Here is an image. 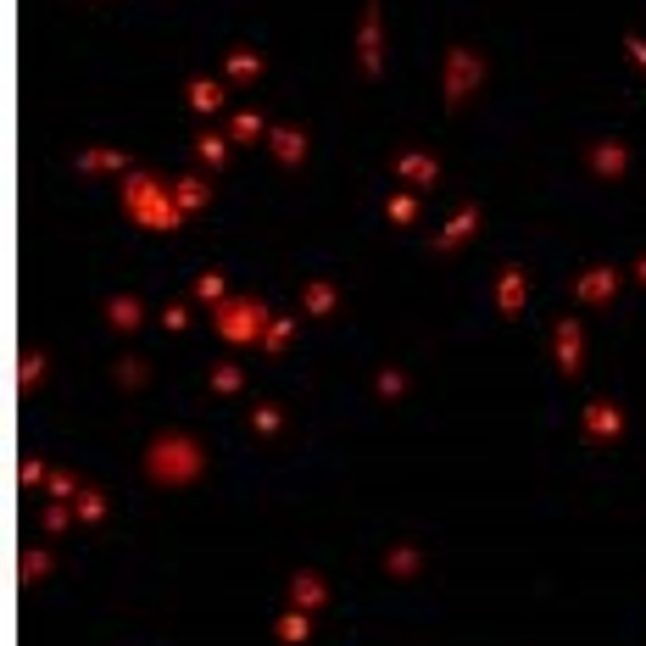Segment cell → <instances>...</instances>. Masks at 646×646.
<instances>
[{
    "instance_id": "52a82bcc",
    "label": "cell",
    "mask_w": 646,
    "mask_h": 646,
    "mask_svg": "<svg viewBox=\"0 0 646 646\" xmlns=\"http://www.w3.org/2000/svg\"><path fill=\"white\" fill-rule=\"evenodd\" d=\"M552 346H557V374L574 379V374H580V362H585V329H580V318H557L552 323Z\"/></svg>"
},
{
    "instance_id": "4fadbf2b",
    "label": "cell",
    "mask_w": 646,
    "mask_h": 646,
    "mask_svg": "<svg viewBox=\"0 0 646 646\" xmlns=\"http://www.w3.org/2000/svg\"><path fill=\"white\" fill-rule=\"evenodd\" d=\"M479 218H485V212H479V201H468V207H463V212H457L452 223H446V229L435 234V251H463L468 240H474Z\"/></svg>"
},
{
    "instance_id": "d6a6232c",
    "label": "cell",
    "mask_w": 646,
    "mask_h": 646,
    "mask_svg": "<svg viewBox=\"0 0 646 646\" xmlns=\"http://www.w3.org/2000/svg\"><path fill=\"white\" fill-rule=\"evenodd\" d=\"M207 385L218 390V396H234V390L246 385V368H234V362H218V368L207 374Z\"/></svg>"
},
{
    "instance_id": "f1b7e54d",
    "label": "cell",
    "mask_w": 646,
    "mask_h": 646,
    "mask_svg": "<svg viewBox=\"0 0 646 646\" xmlns=\"http://www.w3.org/2000/svg\"><path fill=\"white\" fill-rule=\"evenodd\" d=\"M73 513H78V524H101V518H106V496L95 491V485H84V491L73 496Z\"/></svg>"
},
{
    "instance_id": "6da1fadb",
    "label": "cell",
    "mask_w": 646,
    "mask_h": 646,
    "mask_svg": "<svg viewBox=\"0 0 646 646\" xmlns=\"http://www.w3.org/2000/svg\"><path fill=\"white\" fill-rule=\"evenodd\" d=\"M123 212H129L140 229H156V234H173L190 212L173 201V184H162L156 173H145V168H134V173H123Z\"/></svg>"
},
{
    "instance_id": "2e32d148",
    "label": "cell",
    "mask_w": 646,
    "mask_h": 646,
    "mask_svg": "<svg viewBox=\"0 0 646 646\" xmlns=\"http://www.w3.org/2000/svg\"><path fill=\"white\" fill-rule=\"evenodd\" d=\"M145 323V301L140 296H112L106 301V329H117V335H134Z\"/></svg>"
},
{
    "instance_id": "7a4b0ae2",
    "label": "cell",
    "mask_w": 646,
    "mask_h": 646,
    "mask_svg": "<svg viewBox=\"0 0 646 646\" xmlns=\"http://www.w3.org/2000/svg\"><path fill=\"white\" fill-rule=\"evenodd\" d=\"M145 474H151L156 485H190V479L207 474V446L195 435L168 429V435H156L151 446H145Z\"/></svg>"
},
{
    "instance_id": "7c38bea8",
    "label": "cell",
    "mask_w": 646,
    "mask_h": 646,
    "mask_svg": "<svg viewBox=\"0 0 646 646\" xmlns=\"http://www.w3.org/2000/svg\"><path fill=\"white\" fill-rule=\"evenodd\" d=\"M268 151L285 162V168H301L307 162V134L296 129V123H273L268 129Z\"/></svg>"
},
{
    "instance_id": "5bb4252c",
    "label": "cell",
    "mask_w": 646,
    "mask_h": 646,
    "mask_svg": "<svg viewBox=\"0 0 646 646\" xmlns=\"http://www.w3.org/2000/svg\"><path fill=\"white\" fill-rule=\"evenodd\" d=\"M262 73H268V56H257L251 45H234V51L223 56V78H229V84H257Z\"/></svg>"
},
{
    "instance_id": "ffe728a7",
    "label": "cell",
    "mask_w": 646,
    "mask_h": 646,
    "mask_svg": "<svg viewBox=\"0 0 646 646\" xmlns=\"http://www.w3.org/2000/svg\"><path fill=\"white\" fill-rule=\"evenodd\" d=\"M190 106L201 117H212V112H223V78H190Z\"/></svg>"
},
{
    "instance_id": "277c9868",
    "label": "cell",
    "mask_w": 646,
    "mask_h": 646,
    "mask_svg": "<svg viewBox=\"0 0 646 646\" xmlns=\"http://www.w3.org/2000/svg\"><path fill=\"white\" fill-rule=\"evenodd\" d=\"M268 318L273 312H262V301H251V296H229L223 307H212V329H218L229 346H262Z\"/></svg>"
},
{
    "instance_id": "4dcf8cb0",
    "label": "cell",
    "mask_w": 646,
    "mask_h": 646,
    "mask_svg": "<svg viewBox=\"0 0 646 646\" xmlns=\"http://www.w3.org/2000/svg\"><path fill=\"white\" fill-rule=\"evenodd\" d=\"M195 301H207V307H223V301H229V285H223L218 268H207L201 279H195Z\"/></svg>"
},
{
    "instance_id": "7402d4cb",
    "label": "cell",
    "mask_w": 646,
    "mask_h": 646,
    "mask_svg": "<svg viewBox=\"0 0 646 646\" xmlns=\"http://www.w3.org/2000/svg\"><path fill=\"white\" fill-rule=\"evenodd\" d=\"M273 635L285 646H301L312 635V613H301V608H290V613H279V624H273Z\"/></svg>"
},
{
    "instance_id": "83f0119b",
    "label": "cell",
    "mask_w": 646,
    "mask_h": 646,
    "mask_svg": "<svg viewBox=\"0 0 646 646\" xmlns=\"http://www.w3.org/2000/svg\"><path fill=\"white\" fill-rule=\"evenodd\" d=\"M45 374H51V357H45V351H23V357H17V385L23 390H34Z\"/></svg>"
},
{
    "instance_id": "ac0fdd59",
    "label": "cell",
    "mask_w": 646,
    "mask_h": 646,
    "mask_svg": "<svg viewBox=\"0 0 646 646\" xmlns=\"http://www.w3.org/2000/svg\"><path fill=\"white\" fill-rule=\"evenodd\" d=\"M173 201H179L184 212H207L212 207V184L201 179V173H184V179H173Z\"/></svg>"
},
{
    "instance_id": "d6986e66",
    "label": "cell",
    "mask_w": 646,
    "mask_h": 646,
    "mask_svg": "<svg viewBox=\"0 0 646 646\" xmlns=\"http://www.w3.org/2000/svg\"><path fill=\"white\" fill-rule=\"evenodd\" d=\"M301 307H307L312 318H329V312L340 307V285L335 279H312V285L301 290Z\"/></svg>"
},
{
    "instance_id": "ab89813d",
    "label": "cell",
    "mask_w": 646,
    "mask_h": 646,
    "mask_svg": "<svg viewBox=\"0 0 646 646\" xmlns=\"http://www.w3.org/2000/svg\"><path fill=\"white\" fill-rule=\"evenodd\" d=\"M635 279H641V285H646V257H641V262H635Z\"/></svg>"
},
{
    "instance_id": "8992f818",
    "label": "cell",
    "mask_w": 646,
    "mask_h": 646,
    "mask_svg": "<svg viewBox=\"0 0 646 646\" xmlns=\"http://www.w3.org/2000/svg\"><path fill=\"white\" fill-rule=\"evenodd\" d=\"M619 268H608V262H596V268H585V273H574V301H585V307H608L613 296H619Z\"/></svg>"
},
{
    "instance_id": "cb8c5ba5",
    "label": "cell",
    "mask_w": 646,
    "mask_h": 646,
    "mask_svg": "<svg viewBox=\"0 0 646 646\" xmlns=\"http://www.w3.org/2000/svg\"><path fill=\"white\" fill-rule=\"evenodd\" d=\"M385 218L396 223V229H413V223H418V190H396V195H390Z\"/></svg>"
},
{
    "instance_id": "1f68e13d",
    "label": "cell",
    "mask_w": 646,
    "mask_h": 646,
    "mask_svg": "<svg viewBox=\"0 0 646 646\" xmlns=\"http://www.w3.org/2000/svg\"><path fill=\"white\" fill-rule=\"evenodd\" d=\"M112 368H117V385H123V390H140L145 379H151V368H145V357H117Z\"/></svg>"
},
{
    "instance_id": "9a60e30c",
    "label": "cell",
    "mask_w": 646,
    "mask_h": 646,
    "mask_svg": "<svg viewBox=\"0 0 646 646\" xmlns=\"http://www.w3.org/2000/svg\"><path fill=\"white\" fill-rule=\"evenodd\" d=\"M323 602H329V585H323V574H312V569L290 574V608H301V613H318Z\"/></svg>"
},
{
    "instance_id": "ba28073f",
    "label": "cell",
    "mask_w": 646,
    "mask_h": 646,
    "mask_svg": "<svg viewBox=\"0 0 646 646\" xmlns=\"http://www.w3.org/2000/svg\"><path fill=\"white\" fill-rule=\"evenodd\" d=\"M396 179L401 184H413V190H435L440 184V162H435V151H396Z\"/></svg>"
},
{
    "instance_id": "5b68a950",
    "label": "cell",
    "mask_w": 646,
    "mask_h": 646,
    "mask_svg": "<svg viewBox=\"0 0 646 646\" xmlns=\"http://www.w3.org/2000/svg\"><path fill=\"white\" fill-rule=\"evenodd\" d=\"M357 73L362 78L385 73V17H379V0H362V17H357Z\"/></svg>"
},
{
    "instance_id": "f35d334b",
    "label": "cell",
    "mask_w": 646,
    "mask_h": 646,
    "mask_svg": "<svg viewBox=\"0 0 646 646\" xmlns=\"http://www.w3.org/2000/svg\"><path fill=\"white\" fill-rule=\"evenodd\" d=\"M624 56H630V62L646 73V39L641 34H624Z\"/></svg>"
},
{
    "instance_id": "3957f363",
    "label": "cell",
    "mask_w": 646,
    "mask_h": 646,
    "mask_svg": "<svg viewBox=\"0 0 646 646\" xmlns=\"http://www.w3.org/2000/svg\"><path fill=\"white\" fill-rule=\"evenodd\" d=\"M479 84H485V56H479L474 45H452L446 62H440V95H446V106L463 112V106L474 101Z\"/></svg>"
},
{
    "instance_id": "74e56055",
    "label": "cell",
    "mask_w": 646,
    "mask_h": 646,
    "mask_svg": "<svg viewBox=\"0 0 646 646\" xmlns=\"http://www.w3.org/2000/svg\"><path fill=\"white\" fill-rule=\"evenodd\" d=\"M162 329H173V335H179V329H190V307H184V301L162 307Z\"/></svg>"
},
{
    "instance_id": "30bf717a",
    "label": "cell",
    "mask_w": 646,
    "mask_h": 646,
    "mask_svg": "<svg viewBox=\"0 0 646 646\" xmlns=\"http://www.w3.org/2000/svg\"><path fill=\"white\" fill-rule=\"evenodd\" d=\"M580 429L591 440H602V446H608V440L624 435V407H613V401H591V407L580 413Z\"/></svg>"
},
{
    "instance_id": "4316f807",
    "label": "cell",
    "mask_w": 646,
    "mask_h": 646,
    "mask_svg": "<svg viewBox=\"0 0 646 646\" xmlns=\"http://www.w3.org/2000/svg\"><path fill=\"white\" fill-rule=\"evenodd\" d=\"M56 569V557L45 552V546H23V563H17V574H23V585H34V580H45V574Z\"/></svg>"
},
{
    "instance_id": "e575fe53",
    "label": "cell",
    "mask_w": 646,
    "mask_h": 646,
    "mask_svg": "<svg viewBox=\"0 0 646 646\" xmlns=\"http://www.w3.org/2000/svg\"><path fill=\"white\" fill-rule=\"evenodd\" d=\"M78 491H84V485H78L73 474H51V479H45V496H51V502H73Z\"/></svg>"
},
{
    "instance_id": "484cf974",
    "label": "cell",
    "mask_w": 646,
    "mask_h": 646,
    "mask_svg": "<svg viewBox=\"0 0 646 646\" xmlns=\"http://www.w3.org/2000/svg\"><path fill=\"white\" fill-rule=\"evenodd\" d=\"M424 569V552L418 546H390L385 552V574H396V580H407V574Z\"/></svg>"
},
{
    "instance_id": "f546056e",
    "label": "cell",
    "mask_w": 646,
    "mask_h": 646,
    "mask_svg": "<svg viewBox=\"0 0 646 646\" xmlns=\"http://www.w3.org/2000/svg\"><path fill=\"white\" fill-rule=\"evenodd\" d=\"M251 429H257V435H279V429H285V407H279V401H257V407H251Z\"/></svg>"
},
{
    "instance_id": "d590c367",
    "label": "cell",
    "mask_w": 646,
    "mask_h": 646,
    "mask_svg": "<svg viewBox=\"0 0 646 646\" xmlns=\"http://www.w3.org/2000/svg\"><path fill=\"white\" fill-rule=\"evenodd\" d=\"M73 502H45V530H51V535H62L67 530V524H73Z\"/></svg>"
},
{
    "instance_id": "44dd1931",
    "label": "cell",
    "mask_w": 646,
    "mask_h": 646,
    "mask_svg": "<svg viewBox=\"0 0 646 646\" xmlns=\"http://www.w3.org/2000/svg\"><path fill=\"white\" fill-rule=\"evenodd\" d=\"M229 145H234V140H223V134L201 129V134H195V162H201V168H223V162H229Z\"/></svg>"
},
{
    "instance_id": "8fae6325",
    "label": "cell",
    "mask_w": 646,
    "mask_h": 646,
    "mask_svg": "<svg viewBox=\"0 0 646 646\" xmlns=\"http://www.w3.org/2000/svg\"><path fill=\"white\" fill-rule=\"evenodd\" d=\"M585 162H591L596 179H619V173L630 168V145L624 140H596L591 151H585Z\"/></svg>"
},
{
    "instance_id": "e0dca14e",
    "label": "cell",
    "mask_w": 646,
    "mask_h": 646,
    "mask_svg": "<svg viewBox=\"0 0 646 646\" xmlns=\"http://www.w3.org/2000/svg\"><path fill=\"white\" fill-rule=\"evenodd\" d=\"M78 173H134L129 156L112 151V145H90V151H78Z\"/></svg>"
},
{
    "instance_id": "603a6c76",
    "label": "cell",
    "mask_w": 646,
    "mask_h": 646,
    "mask_svg": "<svg viewBox=\"0 0 646 646\" xmlns=\"http://www.w3.org/2000/svg\"><path fill=\"white\" fill-rule=\"evenodd\" d=\"M296 329H301L296 318H279V312H273V318H268V329H262V351H273V357H279V351H290Z\"/></svg>"
},
{
    "instance_id": "8d00e7d4",
    "label": "cell",
    "mask_w": 646,
    "mask_h": 646,
    "mask_svg": "<svg viewBox=\"0 0 646 646\" xmlns=\"http://www.w3.org/2000/svg\"><path fill=\"white\" fill-rule=\"evenodd\" d=\"M17 479H23L28 491H34V485H45V479H51V468L39 463V457H23V463H17Z\"/></svg>"
},
{
    "instance_id": "d4e9b609",
    "label": "cell",
    "mask_w": 646,
    "mask_h": 646,
    "mask_svg": "<svg viewBox=\"0 0 646 646\" xmlns=\"http://www.w3.org/2000/svg\"><path fill=\"white\" fill-rule=\"evenodd\" d=\"M262 134H268L262 112H234V117H229V140H234V145H257Z\"/></svg>"
},
{
    "instance_id": "9c48e42d",
    "label": "cell",
    "mask_w": 646,
    "mask_h": 646,
    "mask_svg": "<svg viewBox=\"0 0 646 646\" xmlns=\"http://www.w3.org/2000/svg\"><path fill=\"white\" fill-rule=\"evenodd\" d=\"M524 301H530V273L507 262V268L496 273V312H502V318H518Z\"/></svg>"
},
{
    "instance_id": "836d02e7",
    "label": "cell",
    "mask_w": 646,
    "mask_h": 646,
    "mask_svg": "<svg viewBox=\"0 0 646 646\" xmlns=\"http://www.w3.org/2000/svg\"><path fill=\"white\" fill-rule=\"evenodd\" d=\"M407 385H413V379L401 374V368H379V396H385V401L407 396Z\"/></svg>"
}]
</instances>
